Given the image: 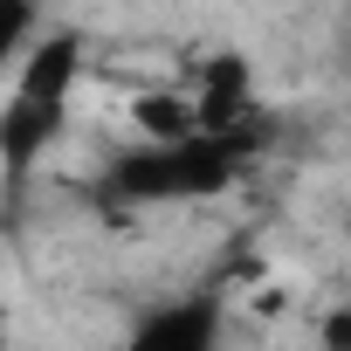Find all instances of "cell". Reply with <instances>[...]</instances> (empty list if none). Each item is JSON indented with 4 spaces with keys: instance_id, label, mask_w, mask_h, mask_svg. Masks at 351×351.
<instances>
[{
    "instance_id": "cell-1",
    "label": "cell",
    "mask_w": 351,
    "mask_h": 351,
    "mask_svg": "<svg viewBox=\"0 0 351 351\" xmlns=\"http://www.w3.org/2000/svg\"><path fill=\"white\" fill-rule=\"evenodd\" d=\"M255 158V131L234 138H186V145H138L104 165V193L131 207H193L214 200L241 180V165Z\"/></svg>"
},
{
    "instance_id": "cell-2",
    "label": "cell",
    "mask_w": 351,
    "mask_h": 351,
    "mask_svg": "<svg viewBox=\"0 0 351 351\" xmlns=\"http://www.w3.org/2000/svg\"><path fill=\"white\" fill-rule=\"evenodd\" d=\"M221 296L214 289H186V296H165L152 310L131 317V330L110 351H221Z\"/></svg>"
},
{
    "instance_id": "cell-3",
    "label": "cell",
    "mask_w": 351,
    "mask_h": 351,
    "mask_svg": "<svg viewBox=\"0 0 351 351\" xmlns=\"http://www.w3.org/2000/svg\"><path fill=\"white\" fill-rule=\"evenodd\" d=\"M317 351H351V296L324 310V324H317Z\"/></svg>"
}]
</instances>
